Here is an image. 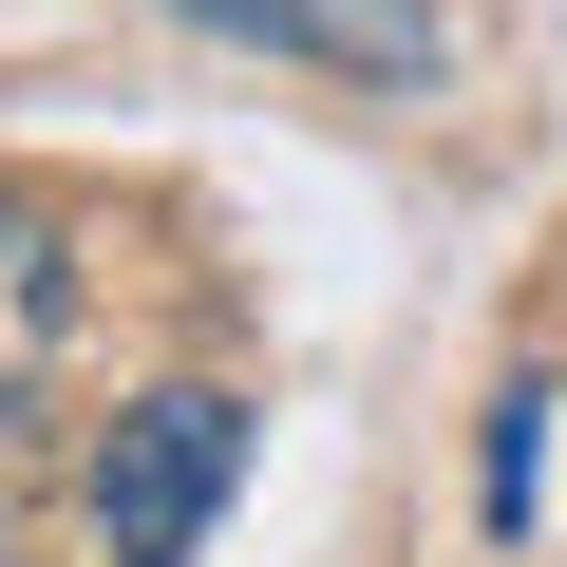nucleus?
<instances>
[{"label":"nucleus","mask_w":567,"mask_h":567,"mask_svg":"<svg viewBox=\"0 0 567 567\" xmlns=\"http://www.w3.org/2000/svg\"><path fill=\"white\" fill-rule=\"evenodd\" d=\"M227 473H246V398H227V379L133 398V416L95 435V548H114V567H189L208 511H227Z\"/></svg>","instance_id":"1"},{"label":"nucleus","mask_w":567,"mask_h":567,"mask_svg":"<svg viewBox=\"0 0 567 567\" xmlns=\"http://www.w3.org/2000/svg\"><path fill=\"white\" fill-rule=\"evenodd\" d=\"M208 39H265V58H322V76H360V95H398V76H435V0H189Z\"/></svg>","instance_id":"2"},{"label":"nucleus","mask_w":567,"mask_h":567,"mask_svg":"<svg viewBox=\"0 0 567 567\" xmlns=\"http://www.w3.org/2000/svg\"><path fill=\"white\" fill-rule=\"evenodd\" d=\"M58 341H76V246H58L39 189H0V416H39Z\"/></svg>","instance_id":"3"},{"label":"nucleus","mask_w":567,"mask_h":567,"mask_svg":"<svg viewBox=\"0 0 567 567\" xmlns=\"http://www.w3.org/2000/svg\"><path fill=\"white\" fill-rule=\"evenodd\" d=\"M529 473H548V398H511V416H492V511H529Z\"/></svg>","instance_id":"4"},{"label":"nucleus","mask_w":567,"mask_h":567,"mask_svg":"<svg viewBox=\"0 0 567 567\" xmlns=\"http://www.w3.org/2000/svg\"><path fill=\"white\" fill-rule=\"evenodd\" d=\"M0 567H20V548H0Z\"/></svg>","instance_id":"5"}]
</instances>
